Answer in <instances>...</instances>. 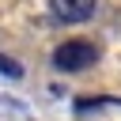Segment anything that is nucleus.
<instances>
[{
	"mask_svg": "<svg viewBox=\"0 0 121 121\" xmlns=\"http://www.w3.org/2000/svg\"><path fill=\"white\" fill-rule=\"evenodd\" d=\"M95 60H98V45L87 42V38H68V42H60L53 49V68L57 72H68V76L91 68Z\"/></svg>",
	"mask_w": 121,
	"mask_h": 121,
	"instance_id": "f257e3e1",
	"label": "nucleus"
},
{
	"mask_svg": "<svg viewBox=\"0 0 121 121\" xmlns=\"http://www.w3.org/2000/svg\"><path fill=\"white\" fill-rule=\"evenodd\" d=\"M98 11V0H49V15L64 26H79Z\"/></svg>",
	"mask_w": 121,
	"mask_h": 121,
	"instance_id": "f03ea898",
	"label": "nucleus"
}]
</instances>
